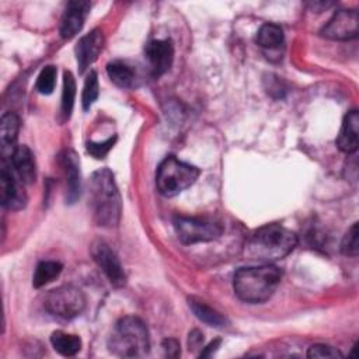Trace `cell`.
<instances>
[{
  "mask_svg": "<svg viewBox=\"0 0 359 359\" xmlns=\"http://www.w3.org/2000/svg\"><path fill=\"white\" fill-rule=\"evenodd\" d=\"M297 245V236L280 224H266L245 241L243 255L257 264H273L289 255Z\"/></svg>",
  "mask_w": 359,
  "mask_h": 359,
  "instance_id": "6da1fadb",
  "label": "cell"
},
{
  "mask_svg": "<svg viewBox=\"0 0 359 359\" xmlns=\"http://www.w3.org/2000/svg\"><path fill=\"white\" fill-rule=\"evenodd\" d=\"M90 208L98 226L115 227L122 213L121 195L114 175L108 168H100L90 178Z\"/></svg>",
  "mask_w": 359,
  "mask_h": 359,
  "instance_id": "7a4b0ae2",
  "label": "cell"
},
{
  "mask_svg": "<svg viewBox=\"0 0 359 359\" xmlns=\"http://www.w3.org/2000/svg\"><path fill=\"white\" fill-rule=\"evenodd\" d=\"M282 278V271L273 264H258L240 268L234 273L233 287L237 297L245 303H264L272 297Z\"/></svg>",
  "mask_w": 359,
  "mask_h": 359,
  "instance_id": "3957f363",
  "label": "cell"
},
{
  "mask_svg": "<svg viewBox=\"0 0 359 359\" xmlns=\"http://www.w3.org/2000/svg\"><path fill=\"white\" fill-rule=\"evenodd\" d=\"M109 351L119 358H140L149 352L150 339L146 324L135 316L116 321L109 339Z\"/></svg>",
  "mask_w": 359,
  "mask_h": 359,
  "instance_id": "277c9868",
  "label": "cell"
},
{
  "mask_svg": "<svg viewBox=\"0 0 359 359\" xmlns=\"http://www.w3.org/2000/svg\"><path fill=\"white\" fill-rule=\"evenodd\" d=\"M198 177L199 170L195 165L184 163L174 156H168L157 168L156 185L161 195L170 198L189 188Z\"/></svg>",
  "mask_w": 359,
  "mask_h": 359,
  "instance_id": "5b68a950",
  "label": "cell"
},
{
  "mask_svg": "<svg viewBox=\"0 0 359 359\" xmlns=\"http://www.w3.org/2000/svg\"><path fill=\"white\" fill-rule=\"evenodd\" d=\"M43 307L52 316L70 320L77 317L86 307L84 293L72 285H63L48 292Z\"/></svg>",
  "mask_w": 359,
  "mask_h": 359,
  "instance_id": "8992f818",
  "label": "cell"
},
{
  "mask_svg": "<svg viewBox=\"0 0 359 359\" xmlns=\"http://www.w3.org/2000/svg\"><path fill=\"white\" fill-rule=\"evenodd\" d=\"M174 227L180 241L187 245L216 240L223 233L220 223L195 216H175Z\"/></svg>",
  "mask_w": 359,
  "mask_h": 359,
  "instance_id": "52a82bcc",
  "label": "cell"
},
{
  "mask_svg": "<svg viewBox=\"0 0 359 359\" xmlns=\"http://www.w3.org/2000/svg\"><path fill=\"white\" fill-rule=\"evenodd\" d=\"M22 184L11 164L8 165L3 158L0 170V201L6 209L20 210L27 205V194Z\"/></svg>",
  "mask_w": 359,
  "mask_h": 359,
  "instance_id": "ba28073f",
  "label": "cell"
},
{
  "mask_svg": "<svg viewBox=\"0 0 359 359\" xmlns=\"http://www.w3.org/2000/svg\"><path fill=\"white\" fill-rule=\"evenodd\" d=\"M91 257L98 268L105 273L111 285H114L115 287H122L126 285V273L123 271V266L121 265L116 254L105 241L95 240L91 244Z\"/></svg>",
  "mask_w": 359,
  "mask_h": 359,
  "instance_id": "9c48e42d",
  "label": "cell"
},
{
  "mask_svg": "<svg viewBox=\"0 0 359 359\" xmlns=\"http://www.w3.org/2000/svg\"><path fill=\"white\" fill-rule=\"evenodd\" d=\"M359 14L356 10H339L320 31L321 36L332 41H349L358 36Z\"/></svg>",
  "mask_w": 359,
  "mask_h": 359,
  "instance_id": "30bf717a",
  "label": "cell"
},
{
  "mask_svg": "<svg viewBox=\"0 0 359 359\" xmlns=\"http://www.w3.org/2000/svg\"><path fill=\"white\" fill-rule=\"evenodd\" d=\"M90 7H91V4L84 0H74V1L67 3L65 13L62 15L60 28H59L62 38L70 39L81 31L84 21L88 15Z\"/></svg>",
  "mask_w": 359,
  "mask_h": 359,
  "instance_id": "8fae6325",
  "label": "cell"
},
{
  "mask_svg": "<svg viewBox=\"0 0 359 359\" xmlns=\"http://www.w3.org/2000/svg\"><path fill=\"white\" fill-rule=\"evenodd\" d=\"M146 59L154 76H161L170 70L174 60V46L168 39H153L144 48Z\"/></svg>",
  "mask_w": 359,
  "mask_h": 359,
  "instance_id": "7c38bea8",
  "label": "cell"
},
{
  "mask_svg": "<svg viewBox=\"0 0 359 359\" xmlns=\"http://www.w3.org/2000/svg\"><path fill=\"white\" fill-rule=\"evenodd\" d=\"M104 46V35L102 31L98 28H94L88 34L80 38L76 46V57L79 65V72L84 73L86 69L93 65V62L98 57L100 52Z\"/></svg>",
  "mask_w": 359,
  "mask_h": 359,
  "instance_id": "4fadbf2b",
  "label": "cell"
},
{
  "mask_svg": "<svg viewBox=\"0 0 359 359\" xmlns=\"http://www.w3.org/2000/svg\"><path fill=\"white\" fill-rule=\"evenodd\" d=\"M60 164L66 178V202L72 205L80 196V161L74 151L66 150L60 154Z\"/></svg>",
  "mask_w": 359,
  "mask_h": 359,
  "instance_id": "5bb4252c",
  "label": "cell"
},
{
  "mask_svg": "<svg viewBox=\"0 0 359 359\" xmlns=\"http://www.w3.org/2000/svg\"><path fill=\"white\" fill-rule=\"evenodd\" d=\"M11 167L24 184H32L36 180V163L34 153L25 144L15 146L11 151Z\"/></svg>",
  "mask_w": 359,
  "mask_h": 359,
  "instance_id": "9a60e30c",
  "label": "cell"
},
{
  "mask_svg": "<svg viewBox=\"0 0 359 359\" xmlns=\"http://www.w3.org/2000/svg\"><path fill=\"white\" fill-rule=\"evenodd\" d=\"M359 133V114L356 109L349 111L341 125V130L337 137V146L344 153H353L358 149Z\"/></svg>",
  "mask_w": 359,
  "mask_h": 359,
  "instance_id": "2e32d148",
  "label": "cell"
},
{
  "mask_svg": "<svg viewBox=\"0 0 359 359\" xmlns=\"http://www.w3.org/2000/svg\"><path fill=\"white\" fill-rule=\"evenodd\" d=\"M188 304H189V309L192 310V313L196 316V318H199L202 323H205L210 327L223 328L229 324L227 318L222 313H219L217 310L210 307L206 302H203L198 297H194V296L189 297Z\"/></svg>",
  "mask_w": 359,
  "mask_h": 359,
  "instance_id": "e0dca14e",
  "label": "cell"
},
{
  "mask_svg": "<svg viewBox=\"0 0 359 359\" xmlns=\"http://www.w3.org/2000/svg\"><path fill=\"white\" fill-rule=\"evenodd\" d=\"M285 41V35H283V29L276 25V24H264L261 25V28L257 32V43L264 48V49H278L283 45Z\"/></svg>",
  "mask_w": 359,
  "mask_h": 359,
  "instance_id": "ac0fdd59",
  "label": "cell"
},
{
  "mask_svg": "<svg viewBox=\"0 0 359 359\" xmlns=\"http://www.w3.org/2000/svg\"><path fill=\"white\" fill-rule=\"evenodd\" d=\"M108 77L114 84L121 88H129L135 83V72L133 69L121 60H114L107 65Z\"/></svg>",
  "mask_w": 359,
  "mask_h": 359,
  "instance_id": "d6986e66",
  "label": "cell"
},
{
  "mask_svg": "<svg viewBox=\"0 0 359 359\" xmlns=\"http://www.w3.org/2000/svg\"><path fill=\"white\" fill-rule=\"evenodd\" d=\"M50 344L53 349L63 356H73L81 349V339L65 331H55L50 337Z\"/></svg>",
  "mask_w": 359,
  "mask_h": 359,
  "instance_id": "ffe728a7",
  "label": "cell"
},
{
  "mask_svg": "<svg viewBox=\"0 0 359 359\" xmlns=\"http://www.w3.org/2000/svg\"><path fill=\"white\" fill-rule=\"evenodd\" d=\"M20 130V118L14 112H7L1 116L0 121V142L3 150L8 147H15L14 143L17 140Z\"/></svg>",
  "mask_w": 359,
  "mask_h": 359,
  "instance_id": "44dd1931",
  "label": "cell"
},
{
  "mask_svg": "<svg viewBox=\"0 0 359 359\" xmlns=\"http://www.w3.org/2000/svg\"><path fill=\"white\" fill-rule=\"evenodd\" d=\"M62 264L57 261H41L34 272L32 285L34 287H42L56 279L62 272Z\"/></svg>",
  "mask_w": 359,
  "mask_h": 359,
  "instance_id": "7402d4cb",
  "label": "cell"
},
{
  "mask_svg": "<svg viewBox=\"0 0 359 359\" xmlns=\"http://www.w3.org/2000/svg\"><path fill=\"white\" fill-rule=\"evenodd\" d=\"M76 97V81L72 72L66 70L63 73V90H62V102H60V112L63 119H69L73 111Z\"/></svg>",
  "mask_w": 359,
  "mask_h": 359,
  "instance_id": "603a6c76",
  "label": "cell"
},
{
  "mask_svg": "<svg viewBox=\"0 0 359 359\" xmlns=\"http://www.w3.org/2000/svg\"><path fill=\"white\" fill-rule=\"evenodd\" d=\"M98 77L97 73L94 70H91L88 73V76L86 77L84 81V87H83V95H81V104H83V109L87 111L94 101L98 98Z\"/></svg>",
  "mask_w": 359,
  "mask_h": 359,
  "instance_id": "cb8c5ba5",
  "label": "cell"
},
{
  "mask_svg": "<svg viewBox=\"0 0 359 359\" xmlns=\"http://www.w3.org/2000/svg\"><path fill=\"white\" fill-rule=\"evenodd\" d=\"M55 84H56V67L55 66H45L38 79H36V90L41 94H52V91L55 90Z\"/></svg>",
  "mask_w": 359,
  "mask_h": 359,
  "instance_id": "d4e9b609",
  "label": "cell"
},
{
  "mask_svg": "<svg viewBox=\"0 0 359 359\" xmlns=\"http://www.w3.org/2000/svg\"><path fill=\"white\" fill-rule=\"evenodd\" d=\"M341 251L344 255L348 257H356L359 251L358 244V223H353L351 229L345 233L342 241H341Z\"/></svg>",
  "mask_w": 359,
  "mask_h": 359,
  "instance_id": "484cf974",
  "label": "cell"
},
{
  "mask_svg": "<svg viewBox=\"0 0 359 359\" xmlns=\"http://www.w3.org/2000/svg\"><path fill=\"white\" fill-rule=\"evenodd\" d=\"M307 358H327V359H337V358H342V353L330 345L325 344H314L307 349Z\"/></svg>",
  "mask_w": 359,
  "mask_h": 359,
  "instance_id": "4316f807",
  "label": "cell"
},
{
  "mask_svg": "<svg viewBox=\"0 0 359 359\" xmlns=\"http://www.w3.org/2000/svg\"><path fill=\"white\" fill-rule=\"evenodd\" d=\"M115 142H116L115 136L104 142H90L87 143V153H90L95 158H104L108 154V151L112 149Z\"/></svg>",
  "mask_w": 359,
  "mask_h": 359,
  "instance_id": "83f0119b",
  "label": "cell"
},
{
  "mask_svg": "<svg viewBox=\"0 0 359 359\" xmlns=\"http://www.w3.org/2000/svg\"><path fill=\"white\" fill-rule=\"evenodd\" d=\"M161 346H163V351H164L165 356H168V358H178L181 355L180 342L177 339H174V338L164 339Z\"/></svg>",
  "mask_w": 359,
  "mask_h": 359,
  "instance_id": "f1b7e54d",
  "label": "cell"
},
{
  "mask_svg": "<svg viewBox=\"0 0 359 359\" xmlns=\"http://www.w3.org/2000/svg\"><path fill=\"white\" fill-rule=\"evenodd\" d=\"M203 344V334L199 330H192L188 335V346L189 349H202Z\"/></svg>",
  "mask_w": 359,
  "mask_h": 359,
  "instance_id": "f546056e",
  "label": "cell"
},
{
  "mask_svg": "<svg viewBox=\"0 0 359 359\" xmlns=\"http://www.w3.org/2000/svg\"><path fill=\"white\" fill-rule=\"evenodd\" d=\"M220 342H222V341H220V338H217V339H215V341L209 342L205 348H202V349H201L199 358H209V356H212V353L219 348Z\"/></svg>",
  "mask_w": 359,
  "mask_h": 359,
  "instance_id": "4dcf8cb0",
  "label": "cell"
}]
</instances>
